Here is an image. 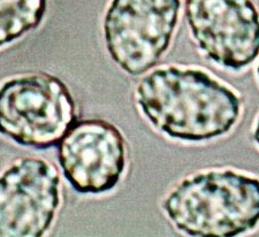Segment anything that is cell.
Returning <instances> with one entry per match:
<instances>
[{
	"label": "cell",
	"mask_w": 259,
	"mask_h": 237,
	"mask_svg": "<svg viewBox=\"0 0 259 237\" xmlns=\"http://www.w3.org/2000/svg\"><path fill=\"white\" fill-rule=\"evenodd\" d=\"M135 96L154 128L186 142L226 135L241 113L239 96L199 69H154L142 78Z\"/></svg>",
	"instance_id": "6da1fadb"
},
{
	"label": "cell",
	"mask_w": 259,
	"mask_h": 237,
	"mask_svg": "<svg viewBox=\"0 0 259 237\" xmlns=\"http://www.w3.org/2000/svg\"><path fill=\"white\" fill-rule=\"evenodd\" d=\"M257 73H258V76H259V66H258V68H257Z\"/></svg>",
	"instance_id": "30bf717a"
},
{
	"label": "cell",
	"mask_w": 259,
	"mask_h": 237,
	"mask_svg": "<svg viewBox=\"0 0 259 237\" xmlns=\"http://www.w3.org/2000/svg\"><path fill=\"white\" fill-rule=\"evenodd\" d=\"M181 0H112L104 19L108 53L132 76L151 69L168 50Z\"/></svg>",
	"instance_id": "277c9868"
},
{
	"label": "cell",
	"mask_w": 259,
	"mask_h": 237,
	"mask_svg": "<svg viewBox=\"0 0 259 237\" xmlns=\"http://www.w3.org/2000/svg\"><path fill=\"white\" fill-rule=\"evenodd\" d=\"M60 174L39 158L16 160L0 176V237H40L60 206Z\"/></svg>",
	"instance_id": "8992f818"
},
{
	"label": "cell",
	"mask_w": 259,
	"mask_h": 237,
	"mask_svg": "<svg viewBox=\"0 0 259 237\" xmlns=\"http://www.w3.org/2000/svg\"><path fill=\"white\" fill-rule=\"evenodd\" d=\"M198 48L224 68L240 70L259 55V13L252 0H186Z\"/></svg>",
	"instance_id": "5b68a950"
},
{
	"label": "cell",
	"mask_w": 259,
	"mask_h": 237,
	"mask_svg": "<svg viewBox=\"0 0 259 237\" xmlns=\"http://www.w3.org/2000/svg\"><path fill=\"white\" fill-rule=\"evenodd\" d=\"M76 122V104L60 78L48 73L11 78L0 86V134L37 150L58 147Z\"/></svg>",
	"instance_id": "3957f363"
},
{
	"label": "cell",
	"mask_w": 259,
	"mask_h": 237,
	"mask_svg": "<svg viewBox=\"0 0 259 237\" xmlns=\"http://www.w3.org/2000/svg\"><path fill=\"white\" fill-rule=\"evenodd\" d=\"M58 160L76 193H106L119 184L126 168L124 137L106 120H82L62 137L58 145Z\"/></svg>",
	"instance_id": "52a82bcc"
},
{
	"label": "cell",
	"mask_w": 259,
	"mask_h": 237,
	"mask_svg": "<svg viewBox=\"0 0 259 237\" xmlns=\"http://www.w3.org/2000/svg\"><path fill=\"white\" fill-rule=\"evenodd\" d=\"M47 8L48 0H0V48L38 28Z\"/></svg>",
	"instance_id": "ba28073f"
},
{
	"label": "cell",
	"mask_w": 259,
	"mask_h": 237,
	"mask_svg": "<svg viewBox=\"0 0 259 237\" xmlns=\"http://www.w3.org/2000/svg\"><path fill=\"white\" fill-rule=\"evenodd\" d=\"M162 209L189 236H239L259 222V180L234 170L196 174L170 191Z\"/></svg>",
	"instance_id": "7a4b0ae2"
},
{
	"label": "cell",
	"mask_w": 259,
	"mask_h": 237,
	"mask_svg": "<svg viewBox=\"0 0 259 237\" xmlns=\"http://www.w3.org/2000/svg\"><path fill=\"white\" fill-rule=\"evenodd\" d=\"M253 139L254 142L259 145V119L256 124V129H254V132H253Z\"/></svg>",
	"instance_id": "9c48e42d"
}]
</instances>
